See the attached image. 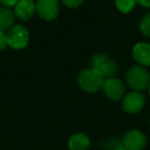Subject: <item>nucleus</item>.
<instances>
[{
	"instance_id": "obj_1",
	"label": "nucleus",
	"mask_w": 150,
	"mask_h": 150,
	"mask_svg": "<svg viewBox=\"0 0 150 150\" xmlns=\"http://www.w3.org/2000/svg\"><path fill=\"white\" fill-rule=\"evenodd\" d=\"M105 78L94 68L82 70L78 74L77 82L79 86L88 93H97L103 88Z\"/></svg>"
},
{
	"instance_id": "obj_2",
	"label": "nucleus",
	"mask_w": 150,
	"mask_h": 150,
	"mask_svg": "<svg viewBox=\"0 0 150 150\" xmlns=\"http://www.w3.org/2000/svg\"><path fill=\"white\" fill-rule=\"evenodd\" d=\"M127 82L136 92L147 90L150 84V74L141 65L133 66L127 72Z\"/></svg>"
},
{
	"instance_id": "obj_3",
	"label": "nucleus",
	"mask_w": 150,
	"mask_h": 150,
	"mask_svg": "<svg viewBox=\"0 0 150 150\" xmlns=\"http://www.w3.org/2000/svg\"><path fill=\"white\" fill-rule=\"evenodd\" d=\"M91 63H92V68L96 69L98 72H100L105 79L114 77L118 71L117 63L109 59L104 54H97L93 56Z\"/></svg>"
},
{
	"instance_id": "obj_4",
	"label": "nucleus",
	"mask_w": 150,
	"mask_h": 150,
	"mask_svg": "<svg viewBox=\"0 0 150 150\" xmlns=\"http://www.w3.org/2000/svg\"><path fill=\"white\" fill-rule=\"evenodd\" d=\"M8 46L13 50H22L28 45L29 42V32L24 26L15 25L6 33Z\"/></svg>"
},
{
	"instance_id": "obj_5",
	"label": "nucleus",
	"mask_w": 150,
	"mask_h": 150,
	"mask_svg": "<svg viewBox=\"0 0 150 150\" xmlns=\"http://www.w3.org/2000/svg\"><path fill=\"white\" fill-rule=\"evenodd\" d=\"M103 91L105 96L112 101H118L123 97L125 92V84L119 78L111 77L105 79L103 84Z\"/></svg>"
},
{
	"instance_id": "obj_6",
	"label": "nucleus",
	"mask_w": 150,
	"mask_h": 150,
	"mask_svg": "<svg viewBox=\"0 0 150 150\" xmlns=\"http://www.w3.org/2000/svg\"><path fill=\"white\" fill-rule=\"evenodd\" d=\"M36 11L45 21H52L59 15L58 0H37Z\"/></svg>"
},
{
	"instance_id": "obj_7",
	"label": "nucleus",
	"mask_w": 150,
	"mask_h": 150,
	"mask_svg": "<svg viewBox=\"0 0 150 150\" xmlns=\"http://www.w3.org/2000/svg\"><path fill=\"white\" fill-rule=\"evenodd\" d=\"M145 98L140 92H132L127 94L122 100V109L127 113L135 114L144 108Z\"/></svg>"
},
{
	"instance_id": "obj_8",
	"label": "nucleus",
	"mask_w": 150,
	"mask_h": 150,
	"mask_svg": "<svg viewBox=\"0 0 150 150\" xmlns=\"http://www.w3.org/2000/svg\"><path fill=\"white\" fill-rule=\"evenodd\" d=\"M146 136L144 133L138 129H131L129 131L122 139L123 147L127 150H142L146 145Z\"/></svg>"
},
{
	"instance_id": "obj_9",
	"label": "nucleus",
	"mask_w": 150,
	"mask_h": 150,
	"mask_svg": "<svg viewBox=\"0 0 150 150\" xmlns=\"http://www.w3.org/2000/svg\"><path fill=\"white\" fill-rule=\"evenodd\" d=\"M15 16L20 20L27 21L36 13V4L33 0H19L15 5Z\"/></svg>"
},
{
	"instance_id": "obj_10",
	"label": "nucleus",
	"mask_w": 150,
	"mask_h": 150,
	"mask_svg": "<svg viewBox=\"0 0 150 150\" xmlns=\"http://www.w3.org/2000/svg\"><path fill=\"white\" fill-rule=\"evenodd\" d=\"M133 57L141 66H150V44L145 42L137 43L133 48Z\"/></svg>"
},
{
	"instance_id": "obj_11",
	"label": "nucleus",
	"mask_w": 150,
	"mask_h": 150,
	"mask_svg": "<svg viewBox=\"0 0 150 150\" xmlns=\"http://www.w3.org/2000/svg\"><path fill=\"white\" fill-rule=\"evenodd\" d=\"M90 138L86 134L82 133L74 134L73 136H71L68 142V146L70 150H88V148L90 147Z\"/></svg>"
},
{
	"instance_id": "obj_12",
	"label": "nucleus",
	"mask_w": 150,
	"mask_h": 150,
	"mask_svg": "<svg viewBox=\"0 0 150 150\" xmlns=\"http://www.w3.org/2000/svg\"><path fill=\"white\" fill-rule=\"evenodd\" d=\"M15 13L8 7H0V31L4 32L9 30L13 26L15 22Z\"/></svg>"
},
{
	"instance_id": "obj_13",
	"label": "nucleus",
	"mask_w": 150,
	"mask_h": 150,
	"mask_svg": "<svg viewBox=\"0 0 150 150\" xmlns=\"http://www.w3.org/2000/svg\"><path fill=\"white\" fill-rule=\"evenodd\" d=\"M136 3H137V0H116L115 1L117 9L123 13H127L133 11Z\"/></svg>"
},
{
	"instance_id": "obj_14",
	"label": "nucleus",
	"mask_w": 150,
	"mask_h": 150,
	"mask_svg": "<svg viewBox=\"0 0 150 150\" xmlns=\"http://www.w3.org/2000/svg\"><path fill=\"white\" fill-rule=\"evenodd\" d=\"M140 29L144 35L150 37V13H148L142 19L141 23H140Z\"/></svg>"
},
{
	"instance_id": "obj_15",
	"label": "nucleus",
	"mask_w": 150,
	"mask_h": 150,
	"mask_svg": "<svg viewBox=\"0 0 150 150\" xmlns=\"http://www.w3.org/2000/svg\"><path fill=\"white\" fill-rule=\"evenodd\" d=\"M84 0H62V2L69 8H77L83 3Z\"/></svg>"
},
{
	"instance_id": "obj_16",
	"label": "nucleus",
	"mask_w": 150,
	"mask_h": 150,
	"mask_svg": "<svg viewBox=\"0 0 150 150\" xmlns=\"http://www.w3.org/2000/svg\"><path fill=\"white\" fill-rule=\"evenodd\" d=\"M8 46L7 35L3 31H0V50H3Z\"/></svg>"
},
{
	"instance_id": "obj_17",
	"label": "nucleus",
	"mask_w": 150,
	"mask_h": 150,
	"mask_svg": "<svg viewBox=\"0 0 150 150\" xmlns=\"http://www.w3.org/2000/svg\"><path fill=\"white\" fill-rule=\"evenodd\" d=\"M19 0H0V3L3 5L4 7H15V5L18 3Z\"/></svg>"
},
{
	"instance_id": "obj_18",
	"label": "nucleus",
	"mask_w": 150,
	"mask_h": 150,
	"mask_svg": "<svg viewBox=\"0 0 150 150\" xmlns=\"http://www.w3.org/2000/svg\"><path fill=\"white\" fill-rule=\"evenodd\" d=\"M137 2L144 7H150V0H137Z\"/></svg>"
},
{
	"instance_id": "obj_19",
	"label": "nucleus",
	"mask_w": 150,
	"mask_h": 150,
	"mask_svg": "<svg viewBox=\"0 0 150 150\" xmlns=\"http://www.w3.org/2000/svg\"><path fill=\"white\" fill-rule=\"evenodd\" d=\"M115 150H127V148H125L123 146H121V147H118V148H116Z\"/></svg>"
},
{
	"instance_id": "obj_20",
	"label": "nucleus",
	"mask_w": 150,
	"mask_h": 150,
	"mask_svg": "<svg viewBox=\"0 0 150 150\" xmlns=\"http://www.w3.org/2000/svg\"><path fill=\"white\" fill-rule=\"evenodd\" d=\"M147 91H148V94H149V96H150V84H149V86H148Z\"/></svg>"
},
{
	"instance_id": "obj_21",
	"label": "nucleus",
	"mask_w": 150,
	"mask_h": 150,
	"mask_svg": "<svg viewBox=\"0 0 150 150\" xmlns=\"http://www.w3.org/2000/svg\"><path fill=\"white\" fill-rule=\"evenodd\" d=\"M33 1H34V0H33Z\"/></svg>"
}]
</instances>
